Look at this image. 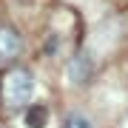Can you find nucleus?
I'll return each mask as SVG.
<instances>
[{"label": "nucleus", "mask_w": 128, "mask_h": 128, "mask_svg": "<svg viewBox=\"0 0 128 128\" xmlns=\"http://www.w3.org/2000/svg\"><path fill=\"white\" fill-rule=\"evenodd\" d=\"M32 97H34V77L28 68H12L3 77V100L12 108L32 105Z\"/></svg>", "instance_id": "f257e3e1"}, {"label": "nucleus", "mask_w": 128, "mask_h": 128, "mask_svg": "<svg viewBox=\"0 0 128 128\" xmlns=\"http://www.w3.org/2000/svg\"><path fill=\"white\" fill-rule=\"evenodd\" d=\"M20 54V37L12 32V28H3L0 26V63L6 60H14Z\"/></svg>", "instance_id": "f03ea898"}, {"label": "nucleus", "mask_w": 128, "mask_h": 128, "mask_svg": "<svg viewBox=\"0 0 128 128\" xmlns=\"http://www.w3.org/2000/svg\"><path fill=\"white\" fill-rule=\"evenodd\" d=\"M46 120H48V114H46L43 105H28V111H26V125L28 128H46Z\"/></svg>", "instance_id": "7ed1b4c3"}, {"label": "nucleus", "mask_w": 128, "mask_h": 128, "mask_svg": "<svg viewBox=\"0 0 128 128\" xmlns=\"http://www.w3.org/2000/svg\"><path fill=\"white\" fill-rule=\"evenodd\" d=\"M63 128H94V125H91V120H88L86 114H77V111H71V114H66Z\"/></svg>", "instance_id": "20e7f679"}]
</instances>
